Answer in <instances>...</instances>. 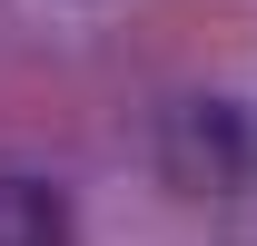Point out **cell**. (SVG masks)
<instances>
[{"label": "cell", "mask_w": 257, "mask_h": 246, "mask_svg": "<svg viewBox=\"0 0 257 246\" xmlns=\"http://www.w3.org/2000/svg\"><path fill=\"white\" fill-rule=\"evenodd\" d=\"M159 168H168V187H188V197H237V187L257 178V118L227 89L168 98L159 108Z\"/></svg>", "instance_id": "6da1fadb"}, {"label": "cell", "mask_w": 257, "mask_h": 246, "mask_svg": "<svg viewBox=\"0 0 257 246\" xmlns=\"http://www.w3.org/2000/svg\"><path fill=\"white\" fill-rule=\"evenodd\" d=\"M0 246H69V187L40 168H0Z\"/></svg>", "instance_id": "7a4b0ae2"}]
</instances>
